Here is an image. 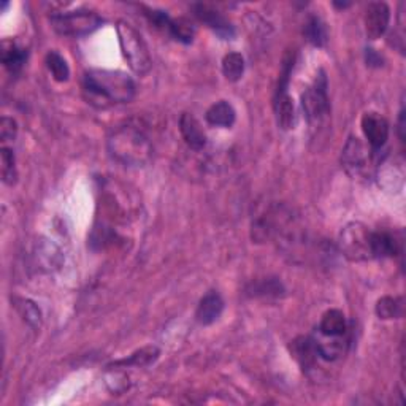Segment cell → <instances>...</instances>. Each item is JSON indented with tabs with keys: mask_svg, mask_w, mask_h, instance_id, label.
<instances>
[{
	"mask_svg": "<svg viewBox=\"0 0 406 406\" xmlns=\"http://www.w3.org/2000/svg\"><path fill=\"white\" fill-rule=\"evenodd\" d=\"M222 311H224V300H222V297L218 292H209V294H207L200 300L195 317L202 326H209V324L219 319Z\"/></svg>",
	"mask_w": 406,
	"mask_h": 406,
	"instance_id": "4fadbf2b",
	"label": "cell"
},
{
	"mask_svg": "<svg viewBox=\"0 0 406 406\" xmlns=\"http://www.w3.org/2000/svg\"><path fill=\"white\" fill-rule=\"evenodd\" d=\"M292 355L297 359L298 364H300L303 368H309L316 364L317 359V349H316V343L313 338H297L294 340L290 346Z\"/></svg>",
	"mask_w": 406,
	"mask_h": 406,
	"instance_id": "e0dca14e",
	"label": "cell"
},
{
	"mask_svg": "<svg viewBox=\"0 0 406 406\" xmlns=\"http://www.w3.org/2000/svg\"><path fill=\"white\" fill-rule=\"evenodd\" d=\"M247 295L251 297H270V295H281L284 292L283 284L278 281L275 278H269V279H262L259 283H252L250 288L246 289Z\"/></svg>",
	"mask_w": 406,
	"mask_h": 406,
	"instance_id": "484cf974",
	"label": "cell"
},
{
	"mask_svg": "<svg viewBox=\"0 0 406 406\" xmlns=\"http://www.w3.org/2000/svg\"><path fill=\"white\" fill-rule=\"evenodd\" d=\"M106 384L110 387V390L114 393H123L124 390L129 389V378L125 376L124 373H119V371H114L111 374H108L106 376Z\"/></svg>",
	"mask_w": 406,
	"mask_h": 406,
	"instance_id": "f546056e",
	"label": "cell"
},
{
	"mask_svg": "<svg viewBox=\"0 0 406 406\" xmlns=\"http://www.w3.org/2000/svg\"><path fill=\"white\" fill-rule=\"evenodd\" d=\"M327 87V76L321 70L319 76L314 80L313 85L302 94L303 113L311 125L322 123V119L326 118L330 111Z\"/></svg>",
	"mask_w": 406,
	"mask_h": 406,
	"instance_id": "8992f818",
	"label": "cell"
},
{
	"mask_svg": "<svg viewBox=\"0 0 406 406\" xmlns=\"http://www.w3.org/2000/svg\"><path fill=\"white\" fill-rule=\"evenodd\" d=\"M82 89L89 104L97 108L127 104L135 95V82L129 75L119 70H89L85 75Z\"/></svg>",
	"mask_w": 406,
	"mask_h": 406,
	"instance_id": "6da1fadb",
	"label": "cell"
},
{
	"mask_svg": "<svg viewBox=\"0 0 406 406\" xmlns=\"http://www.w3.org/2000/svg\"><path fill=\"white\" fill-rule=\"evenodd\" d=\"M15 308L19 313V316H21L32 328L42 327V322H43L42 311L34 302L29 300V298H15Z\"/></svg>",
	"mask_w": 406,
	"mask_h": 406,
	"instance_id": "7402d4cb",
	"label": "cell"
},
{
	"mask_svg": "<svg viewBox=\"0 0 406 406\" xmlns=\"http://www.w3.org/2000/svg\"><path fill=\"white\" fill-rule=\"evenodd\" d=\"M376 314L379 319H398L403 314V300L400 297L386 295L376 303Z\"/></svg>",
	"mask_w": 406,
	"mask_h": 406,
	"instance_id": "603a6c76",
	"label": "cell"
},
{
	"mask_svg": "<svg viewBox=\"0 0 406 406\" xmlns=\"http://www.w3.org/2000/svg\"><path fill=\"white\" fill-rule=\"evenodd\" d=\"M400 251V241L390 232H371L373 257H393Z\"/></svg>",
	"mask_w": 406,
	"mask_h": 406,
	"instance_id": "5bb4252c",
	"label": "cell"
},
{
	"mask_svg": "<svg viewBox=\"0 0 406 406\" xmlns=\"http://www.w3.org/2000/svg\"><path fill=\"white\" fill-rule=\"evenodd\" d=\"M25 59H27V51L19 47L18 43L8 40L2 43V62L11 73H18L23 68Z\"/></svg>",
	"mask_w": 406,
	"mask_h": 406,
	"instance_id": "d6986e66",
	"label": "cell"
},
{
	"mask_svg": "<svg viewBox=\"0 0 406 406\" xmlns=\"http://www.w3.org/2000/svg\"><path fill=\"white\" fill-rule=\"evenodd\" d=\"M338 246L343 256L351 262H364L373 259L371 232L362 222H349L341 228Z\"/></svg>",
	"mask_w": 406,
	"mask_h": 406,
	"instance_id": "277c9868",
	"label": "cell"
},
{
	"mask_svg": "<svg viewBox=\"0 0 406 406\" xmlns=\"http://www.w3.org/2000/svg\"><path fill=\"white\" fill-rule=\"evenodd\" d=\"M159 354V347L156 346H144L142 349H138V351L133 352L129 359H123V360H118V362H113L110 367H148L151 365L152 362H156Z\"/></svg>",
	"mask_w": 406,
	"mask_h": 406,
	"instance_id": "ffe728a7",
	"label": "cell"
},
{
	"mask_svg": "<svg viewBox=\"0 0 406 406\" xmlns=\"http://www.w3.org/2000/svg\"><path fill=\"white\" fill-rule=\"evenodd\" d=\"M370 152L371 151L367 148V144L359 137H349L341 154L343 167L354 178L362 176L371 162Z\"/></svg>",
	"mask_w": 406,
	"mask_h": 406,
	"instance_id": "52a82bcc",
	"label": "cell"
},
{
	"mask_svg": "<svg viewBox=\"0 0 406 406\" xmlns=\"http://www.w3.org/2000/svg\"><path fill=\"white\" fill-rule=\"evenodd\" d=\"M18 135V124L15 119L2 118L0 121V138L2 142H13Z\"/></svg>",
	"mask_w": 406,
	"mask_h": 406,
	"instance_id": "4dcf8cb0",
	"label": "cell"
},
{
	"mask_svg": "<svg viewBox=\"0 0 406 406\" xmlns=\"http://www.w3.org/2000/svg\"><path fill=\"white\" fill-rule=\"evenodd\" d=\"M304 35H307L308 42L314 44V47H324L327 43L326 24L322 23L321 18L309 16L307 24H304Z\"/></svg>",
	"mask_w": 406,
	"mask_h": 406,
	"instance_id": "cb8c5ba5",
	"label": "cell"
},
{
	"mask_svg": "<svg viewBox=\"0 0 406 406\" xmlns=\"http://www.w3.org/2000/svg\"><path fill=\"white\" fill-rule=\"evenodd\" d=\"M0 159H2V178L6 184L16 183V167H15V154L8 148H2L0 151Z\"/></svg>",
	"mask_w": 406,
	"mask_h": 406,
	"instance_id": "f1b7e54d",
	"label": "cell"
},
{
	"mask_svg": "<svg viewBox=\"0 0 406 406\" xmlns=\"http://www.w3.org/2000/svg\"><path fill=\"white\" fill-rule=\"evenodd\" d=\"M47 67L56 81L63 82L68 80L70 68L66 59H63L59 53H56V51H49L47 54Z\"/></svg>",
	"mask_w": 406,
	"mask_h": 406,
	"instance_id": "83f0119b",
	"label": "cell"
},
{
	"mask_svg": "<svg viewBox=\"0 0 406 406\" xmlns=\"http://www.w3.org/2000/svg\"><path fill=\"white\" fill-rule=\"evenodd\" d=\"M365 56H367V63L370 67H381V66H383V62H384L383 57H381L374 49H371V48L367 49Z\"/></svg>",
	"mask_w": 406,
	"mask_h": 406,
	"instance_id": "d6a6232c",
	"label": "cell"
},
{
	"mask_svg": "<svg viewBox=\"0 0 406 406\" xmlns=\"http://www.w3.org/2000/svg\"><path fill=\"white\" fill-rule=\"evenodd\" d=\"M180 130L184 138V142L190 149L200 151L205 148L207 144V135L203 132L199 119L189 113H183L180 118Z\"/></svg>",
	"mask_w": 406,
	"mask_h": 406,
	"instance_id": "7c38bea8",
	"label": "cell"
},
{
	"mask_svg": "<svg viewBox=\"0 0 406 406\" xmlns=\"http://www.w3.org/2000/svg\"><path fill=\"white\" fill-rule=\"evenodd\" d=\"M314 343L317 355L327 362L338 360L347 347V341L343 336H324V340H314Z\"/></svg>",
	"mask_w": 406,
	"mask_h": 406,
	"instance_id": "9a60e30c",
	"label": "cell"
},
{
	"mask_svg": "<svg viewBox=\"0 0 406 406\" xmlns=\"http://www.w3.org/2000/svg\"><path fill=\"white\" fill-rule=\"evenodd\" d=\"M398 137L402 142H405V108L402 106L400 110V116H398Z\"/></svg>",
	"mask_w": 406,
	"mask_h": 406,
	"instance_id": "836d02e7",
	"label": "cell"
},
{
	"mask_svg": "<svg viewBox=\"0 0 406 406\" xmlns=\"http://www.w3.org/2000/svg\"><path fill=\"white\" fill-rule=\"evenodd\" d=\"M102 18L94 11H70L63 15L51 16V24L61 35L81 37L87 35L102 25Z\"/></svg>",
	"mask_w": 406,
	"mask_h": 406,
	"instance_id": "5b68a950",
	"label": "cell"
},
{
	"mask_svg": "<svg viewBox=\"0 0 406 406\" xmlns=\"http://www.w3.org/2000/svg\"><path fill=\"white\" fill-rule=\"evenodd\" d=\"M34 259L35 264L38 265V269L47 273L57 271L63 264V256L61 250L53 243V241H49L47 238L37 241L34 250Z\"/></svg>",
	"mask_w": 406,
	"mask_h": 406,
	"instance_id": "30bf717a",
	"label": "cell"
},
{
	"mask_svg": "<svg viewBox=\"0 0 406 406\" xmlns=\"http://www.w3.org/2000/svg\"><path fill=\"white\" fill-rule=\"evenodd\" d=\"M390 21V8L384 2H373L368 5L365 16V29L370 40L383 37L389 27Z\"/></svg>",
	"mask_w": 406,
	"mask_h": 406,
	"instance_id": "9c48e42d",
	"label": "cell"
},
{
	"mask_svg": "<svg viewBox=\"0 0 406 406\" xmlns=\"http://www.w3.org/2000/svg\"><path fill=\"white\" fill-rule=\"evenodd\" d=\"M116 32L121 51H123V56L127 63H129V67L137 75L148 73L151 70L152 61L149 49L146 47L143 37L140 35V32L125 21L118 23Z\"/></svg>",
	"mask_w": 406,
	"mask_h": 406,
	"instance_id": "3957f363",
	"label": "cell"
},
{
	"mask_svg": "<svg viewBox=\"0 0 406 406\" xmlns=\"http://www.w3.org/2000/svg\"><path fill=\"white\" fill-rule=\"evenodd\" d=\"M205 118L208 121V124L211 125L232 127L235 123V118H237V113H235L233 106L228 104V102L221 100L208 108Z\"/></svg>",
	"mask_w": 406,
	"mask_h": 406,
	"instance_id": "2e32d148",
	"label": "cell"
},
{
	"mask_svg": "<svg viewBox=\"0 0 406 406\" xmlns=\"http://www.w3.org/2000/svg\"><path fill=\"white\" fill-rule=\"evenodd\" d=\"M194 13L202 23H205L208 27H211L221 38H224V40H230V38H233L235 30L232 27V24L228 23L219 11H216L209 5L197 4L194 5Z\"/></svg>",
	"mask_w": 406,
	"mask_h": 406,
	"instance_id": "8fae6325",
	"label": "cell"
},
{
	"mask_svg": "<svg viewBox=\"0 0 406 406\" xmlns=\"http://www.w3.org/2000/svg\"><path fill=\"white\" fill-rule=\"evenodd\" d=\"M170 34L173 35L178 42L181 43H190L195 37V27L194 24L186 18H178L171 19L168 25Z\"/></svg>",
	"mask_w": 406,
	"mask_h": 406,
	"instance_id": "4316f807",
	"label": "cell"
},
{
	"mask_svg": "<svg viewBox=\"0 0 406 406\" xmlns=\"http://www.w3.org/2000/svg\"><path fill=\"white\" fill-rule=\"evenodd\" d=\"M362 130L373 151L383 148L389 138V123L379 113H365L362 118Z\"/></svg>",
	"mask_w": 406,
	"mask_h": 406,
	"instance_id": "ba28073f",
	"label": "cell"
},
{
	"mask_svg": "<svg viewBox=\"0 0 406 406\" xmlns=\"http://www.w3.org/2000/svg\"><path fill=\"white\" fill-rule=\"evenodd\" d=\"M321 335L324 336H343L347 330L346 317L340 309H330L322 316L321 321Z\"/></svg>",
	"mask_w": 406,
	"mask_h": 406,
	"instance_id": "ac0fdd59",
	"label": "cell"
},
{
	"mask_svg": "<svg viewBox=\"0 0 406 406\" xmlns=\"http://www.w3.org/2000/svg\"><path fill=\"white\" fill-rule=\"evenodd\" d=\"M276 119L281 129L289 130L295 125V105L288 94H279L276 99Z\"/></svg>",
	"mask_w": 406,
	"mask_h": 406,
	"instance_id": "44dd1931",
	"label": "cell"
},
{
	"mask_svg": "<svg viewBox=\"0 0 406 406\" xmlns=\"http://www.w3.org/2000/svg\"><path fill=\"white\" fill-rule=\"evenodd\" d=\"M146 16L149 18L151 23H154L157 27H167L170 25L171 19L168 18V15L165 11H159V10H146Z\"/></svg>",
	"mask_w": 406,
	"mask_h": 406,
	"instance_id": "1f68e13d",
	"label": "cell"
},
{
	"mask_svg": "<svg viewBox=\"0 0 406 406\" xmlns=\"http://www.w3.org/2000/svg\"><path fill=\"white\" fill-rule=\"evenodd\" d=\"M110 156L129 167H143L151 161L152 144L146 133L138 125H121L108 137Z\"/></svg>",
	"mask_w": 406,
	"mask_h": 406,
	"instance_id": "7a4b0ae2",
	"label": "cell"
},
{
	"mask_svg": "<svg viewBox=\"0 0 406 406\" xmlns=\"http://www.w3.org/2000/svg\"><path fill=\"white\" fill-rule=\"evenodd\" d=\"M222 73L228 81H238L245 73V59L240 53H228L222 59Z\"/></svg>",
	"mask_w": 406,
	"mask_h": 406,
	"instance_id": "d4e9b609",
	"label": "cell"
}]
</instances>
